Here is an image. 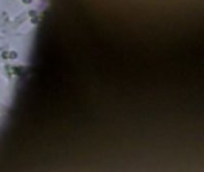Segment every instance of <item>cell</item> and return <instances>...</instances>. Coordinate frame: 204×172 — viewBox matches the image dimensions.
<instances>
[{"label": "cell", "instance_id": "obj_1", "mask_svg": "<svg viewBox=\"0 0 204 172\" xmlns=\"http://www.w3.org/2000/svg\"><path fill=\"white\" fill-rule=\"evenodd\" d=\"M24 1H25V2H30L31 0H24Z\"/></svg>", "mask_w": 204, "mask_h": 172}]
</instances>
